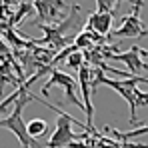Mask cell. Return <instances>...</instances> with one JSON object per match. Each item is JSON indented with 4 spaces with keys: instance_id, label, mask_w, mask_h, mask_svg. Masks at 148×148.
I'll return each mask as SVG.
<instances>
[{
    "instance_id": "cell-4",
    "label": "cell",
    "mask_w": 148,
    "mask_h": 148,
    "mask_svg": "<svg viewBox=\"0 0 148 148\" xmlns=\"http://www.w3.org/2000/svg\"><path fill=\"white\" fill-rule=\"evenodd\" d=\"M140 46H132L126 52H118L114 44H104L102 52H104V58L108 60H116V62H122L128 66V72L132 76H140L142 72H148V64L142 60V52Z\"/></svg>"
},
{
    "instance_id": "cell-10",
    "label": "cell",
    "mask_w": 148,
    "mask_h": 148,
    "mask_svg": "<svg viewBox=\"0 0 148 148\" xmlns=\"http://www.w3.org/2000/svg\"><path fill=\"white\" fill-rule=\"evenodd\" d=\"M84 64H86V60H84V52H80V50L72 52V54L66 58V66H70V68H74V70H80Z\"/></svg>"
},
{
    "instance_id": "cell-12",
    "label": "cell",
    "mask_w": 148,
    "mask_h": 148,
    "mask_svg": "<svg viewBox=\"0 0 148 148\" xmlns=\"http://www.w3.org/2000/svg\"><path fill=\"white\" fill-rule=\"evenodd\" d=\"M116 6H120V2H104V0H96V10H98V12H106V14H112V16H114Z\"/></svg>"
},
{
    "instance_id": "cell-7",
    "label": "cell",
    "mask_w": 148,
    "mask_h": 148,
    "mask_svg": "<svg viewBox=\"0 0 148 148\" xmlns=\"http://www.w3.org/2000/svg\"><path fill=\"white\" fill-rule=\"evenodd\" d=\"M112 22H114V16L112 14H106V12H92L90 16H88V20H86V30H92V32H96L98 36H110V32H112Z\"/></svg>"
},
{
    "instance_id": "cell-11",
    "label": "cell",
    "mask_w": 148,
    "mask_h": 148,
    "mask_svg": "<svg viewBox=\"0 0 148 148\" xmlns=\"http://www.w3.org/2000/svg\"><path fill=\"white\" fill-rule=\"evenodd\" d=\"M32 10H34V2H22V4L18 6V14L12 18V22H10V24H12V26L20 24V18H22V16H26V14H30Z\"/></svg>"
},
{
    "instance_id": "cell-1",
    "label": "cell",
    "mask_w": 148,
    "mask_h": 148,
    "mask_svg": "<svg viewBox=\"0 0 148 148\" xmlns=\"http://www.w3.org/2000/svg\"><path fill=\"white\" fill-rule=\"evenodd\" d=\"M40 76L38 74H32L28 80H26V88L24 92H22V96L18 100V104H16V108H14V112L8 116V118H2L0 120V128H6L8 132H12L16 138H18V142H20V146L22 148H42V144L36 140V138H32L30 134H28V128H26L24 124V106L28 104V100H34V94H30L28 92V88H30V84L32 82H36Z\"/></svg>"
},
{
    "instance_id": "cell-13",
    "label": "cell",
    "mask_w": 148,
    "mask_h": 148,
    "mask_svg": "<svg viewBox=\"0 0 148 148\" xmlns=\"http://www.w3.org/2000/svg\"><path fill=\"white\" fill-rule=\"evenodd\" d=\"M140 52H142V58H148V50H146V48H142Z\"/></svg>"
},
{
    "instance_id": "cell-8",
    "label": "cell",
    "mask_w": 148,
    "mask_h": 148,
    "mask_svg": "<svg viewBox=\"0 0 148 148\" xmlns=\"http://www.w3.org/2000/svg\"><path fill=\"white\" fill-rule=\"evenodd\" d=\"M106 132H110L112 136H114V140H118V142H128V140H132V138H138V136H144L148 134V124L146 126H142V128H134V130H130V132H118L116 128H104Z\"/></svg>"
},
{
    "instance_id": "cell-9",
    "label": "cell",
    "mask_w": 148,
    "mask_h": 148,
    "mask_svg": "<svg viewBox=\"0 0 148 148\" xmlns=\"http://www.w3.org/2000/svg\"><path fill=\"white\" fill-rule=\"evenodd\" d=\"M26 128H28V134L32 138H42V136L48 134V122L46 120H40V118L30 120V122L26 124Z\"/></svg>"
},
{
    "instance_id": "cell-3",
    "label": "cell",
    "mask_w": 148,
    "mask_h": 148,
    "mask_svg": "<svg viewBox=\"0 0 148 148\" xmlns=\"http://www.w3.org/2000/svg\"><path fill=\"white\" fill-rule=\"evenodd\" d=\"M142 4L144 2H132L130 6V12L124 14L118 22V28H114L110 32L108 38H116V40H122V38H144L148 36V28L144 26V22L140 20V10H142Z\"/></svg>"
},
{
    "instance_id": "cell-5",
    "label": "cell",
    "mask_w": 148,
    "mask_h": 148,
    "mask_svg": "<svg viewBox=\"0 0 148 148\" xmlns=\"http://www.w3.org/2000/svg\"><path fill=\"white\" fill-rule=\"evenodd\" d=\"M60 86L62 90H64V98H66V104H76L80 110H84L86 112V108H84V102L78 98V94H76V90L80 88V86H76V80H74L70 74L62 72V70H54V72L50 74L48 82L42 86V96H48V90L50 86Z\"/></svg>"
},
{
    "instance_id": "cell-2",
    "label": "cell",
    "mask_w": 148,
    "mask_h": 148,
    "mask_svg": "<svg viewBox=\"0 0 148 148\" xmlns=\"http://www.w3.org/2000/svg\"><path fill=\"white\" fill-rule=\"evenodd\" d=\"M36 100H40V98L36 96ZM40 102H42V100H40ZM42 104H46L48 108H52V110L58 114V118H56V126H54V132H52L50 140L46 142V148H68V146H70V142H74V140H82V138H84V132H80V134L72 132V124H78V126H82L84 130H88L86 124H82L80 120L72 118L70 114L62 112L60 108L52 106L50 102H42Z\"/></svg>"
},
{
    "instance_id": "cell-6",
    "label": "cell",
    "mask_w": 148,
    "mask_h": 148,
    "mask_svg": "<svg viewBox=\"0 0 148 148\" xmlns=\"http://www.w3.org/2000/svg\"><path fill=\"white\" fill-rule=\"evenodd\" d=\"M68 2H48V0H36L34 2V10L40 14V24H60L62 22V16L64 12L68 10Z\"/></svg>"
}]
</instances>
